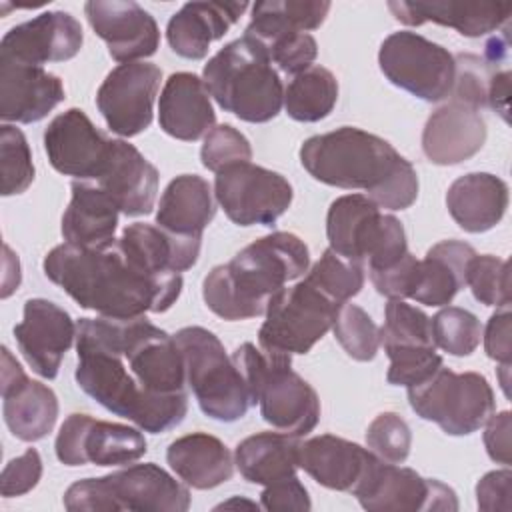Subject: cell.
<instances>
[{"label": "cell", "instance_id": "1", "mask_svg": "<svg viewBox=\"0 0 512 512\" xmlns=\"http://www.w3.org/2000/svg\"><path fill=\"white\" fill-rule=\"evenodd\" d=\"M76 382L108 412L160 434L188 412L182 352L146 316L80 318L76 322Z\"/></svg>", "mask_w": 512, "mask_h": 512}, {"label": "cell", "instance_id": "2", "mask_svg": "<svg viewBox=\"0 0 512 512\" xmlns=\"http://www.w3.org/2000/svg\"><path fill=\"white\" fill-rule=\"evenodd\" d=\"M42 268L80 308L106 318L166 312L182 292L180 274L146 272L122 252L118 240L100 248L64 242L46 254Z\"/></svg>", "mask_w": 512, "mask_h": 512}, {"label": "cell", "instance_id": "3", "mask_svg": "<svg viewBox=\"0 0 512 512\" xmlns=\"http://www.w3.org/2000/svg\"><path fill=\"white\" fill-rule=\"evenodd\" d=\"M300 162L314 180L364 190L380 208L404 210L418 198L414 166L390 142L354 126L310 136L300 146Z\"/></svg>", "mask_w": 512, "mask_h": 512}, {"label": "cell", "instance_id": "4", "mask_svg": "<svg viewBox=\"0 0 512 512\" xmlns=\"http://www.w3.org/2000/svg\"><path fill=\"white\" fill-rule=\"evenodd\" d=\"M310 252L292 232H272L244 246L230 262L214 266L202 282L206 306L224 320L266 314L286 282L308 272Z\"/></svg>", "mask_w": 512, "mask_h": 512}, {"label": "cell", "instance_id": "5", "mask_svg": "<svg viewBox=\"0 0 512 512\" xmlns=\"http://www.w3.org/2000/svg\"><path fill=\"white\" fill-rule=\"evenodd\" d=\"M202 82L222 110L244 122H270L284 106L280 74L266 48L246 34L228 42L204 64Z\"/></svg>", "mask_w": 512, "mask_h": 512}, {"label": "cell", "instance_id": "6", "mask_svg": "<svg viewBox=\"0 0 512 512\" xmlns=\"http://www.w3.org/2000/svg\"><path fill=\"white\" fill-rule=\"evenodd\" d=\"M232 360L244 376L250 402L260 406L264 422L296 438L316 428L320 420V398L290 368L292 356L266 354L252 342H244L232 352Z\"/></svg>", "mask_w": 512, "mask_h": 512}, {"label": "cell", "instance_id": "7", "mask_svg": "<svg viewBox=\"0 0 512 512\" xmlns=\"http://www.w3.org/2000/svg\"><path fill=\"white\" fill-rule=\"evenodd\" d=\"M70 512H186L190 492L154 462L74 482L64 494Z\"/></svg>", "mask_w": 512, "mask_h": 512}, {"label": "cell", "instance_id": "8", "mask_svg": "<svg viewBox=\"0 0 512 512\" xmlns=\"http://www.w3.org/2000/svg\"><path fill=\"white\" fill-rule=\"evenodd\" d=\"M326 236L330 250L368 266V272L388 268L408 252L402 222L380 212V206L366 194H346L330 204Z\"/></svg>", "mask_w": 512, "mask_h": 512}, {"label": "cell", "instance_id": "9", "mask_svg": "<svg viewBox=\"0 0 512 512\" xmlns=\"http://www.w3.org/2000/svg\"><path fill=\"white\" fill-rule=\"evenodd\" d=\"M174 340L184 358L186 384L200 410L218 422L244 418L252 406L250 392L218 336L202 326H186L174 334Z\"/></svg>", "mask_w": 512, "mask_h": 512}, {"label": "cell", "instance_id": "10", "mask_svg": "<svg viewBox=\"0 0 512 512\" xmlns=\"http://www.w3.org/2000/svg\"><path fill=\"white\" fill-rule=\"evenodd\" d=\"M408 402L422 420L438 424L450 436L480 430L496 408L492 386L482 374H458L444 366L426 382L408 388Z\"/></svg>", "mask_w": 512, "mask_h": 512}, {"label": "cell", "instance_id": "11", "mask_svg": "<svg viewBox=\"0 0 512 512\" xmlns=\"http://www.w3.org/2000/svg\"><path fill=\"white\" fill-rule=\"evenodd\" d=\"M332 298L306 278L272 296L258 344L266 354H306L332 328L336 310Z\"/></svg>", "mask_w": 512, "mask_h": 512}, {"label": "cell", "instance_id": "12", "mask_svg": "<svg viewBox=\"0 0 512 512\" xmlns=\"http://www.w3.org/2000/svg\"><path fill=\"white\" fill-rule=\"evenodd\" d=\"M378 64L386 80L424 102L450 96L456 60L448 48L410 30L392 32L378 50Z\"/></svg>", "mask_w": 512, "mask_h": 512}, {"label": "cell", "instance_id": "13", "mask_svg": "<svg viewBox=\"0 0 512 512\" xmlns=\"http://www.w3.org/2000/svg\"><path fill=\"white\" fill-rule=\"evenodd\" d=\"M214 196L238 226H274L292 204L290 182L264 166L238 162L216 172Z\"/></svg>", "mask_w": 512, "mask_h": 512}, {"label": "cell", "instance_id": "14", "mask_svg": "<svg viewBox=\"0 0 512 512\" xmlns=\"http://www.w3.org/2000/svg\"><path fill=\"white\" fill-rule=\"evenodd\" d=\"M54 450L66 466H122L140 460L148 448L144 434L132 426L70 414L58 430Z\"/></svg>", "mask_w": 512, "mask_h": 512}, {"label": "cell", "instance_id": "15", "mask_svg": "<svg viewBox=\"0 0 512 512\" xmlns=\"http://www.w3.org/2000/svg\"><path fill=\"white\" fill-rule=\"evenodd\" d=\"M160 78L162 70L152 62H126L108 72L96 92V106L114 134L130 138L152 124Z\"/></svg>", "mask_w": 512, "mask_h": 512}, {"label": "cell", "instance_id": "16", "mask_svg": "<svg viewBox=\"0 0 512 512\" xmlns=\"http://www.w3.org/2000/svg\"><path fill=\"white\" fill-rule=\"evenodd\" d=\"M356 498L368 512L458 510V498L450 486L382 458L356 492Z\"/></svg>", "mask_w": 512, "mask_h": 512}, {"label": "cell", "instance_id": "17", "mask_svg": "<svg viewBox=\"0 0 512 512\" xmlns=\"http://www.w3.org/2000/svg\"><path fill=\"white\" fill-rule=\"evenodd\" d=\"M112 140L80 108H68L58 114L44 130V150L52 168L84 182L100 178Z\"/></svg>", "mask_w": 512, "mask_h": 512}, {"label": "cell", "instance_id": "18", "mask_svg": "<svg viewBox=\"0 0 512 512\" xmlns=\"http://www.w3.org/2000/svg\"><path fill=\"white\" fill-rule=\"evenodd\" d=\"M0 392L4 422L14 438L36 442L52 432L58 418L54 390L38 380H30L6 346H2Z\"/></svg>", "mask_w": 512, "mask_h": 512}, {"label": "cell", "instance_id": "19", "mask_svg": "<svg viewBox=\"0 0 512 512\" xmlns=\"http://www.w3.org/2000/svg\"><path fill=\"white\" fill-rule=\"evenodd\" d=\"M14 336L32 372L54 380L64 354L76 342V322L58 304L30 298L24 304L22 322L14 326Z\"/></svg>", "mask_w": 512, "mask_h": 512}, {"label": "cell", "instance_id": "20", "mask_svg": "<svg viewBox=\"0 0 512 512\" xmlns=\"http://www.w3.org/2000/svg\"><path fill=\"white\" fill-rule=\"evenodd\" d=\"M86 18L100 36L108 54L120 62H140L160 46V30L154 16L132 0H90L84 4Z\"/></svg>", "mask_w": 512, "mask_h": 512}, {"label": "cell", "instance_id": "21", "mask_svg": "<svg viewBox=\"0 0 512 512\" xmlns=\"http://www.w3.org/2000/svg\"><path fill=\"white\" fill-rule=\"evenodd\" d=\"M84 42L80 22L62 10L42 12L36 18L10 28L0 42V58L28 66L66 62Z\"/></svg>", "mask_w": 512, "mask_h": 512}, {"label": "cell", "instance_id": "22", "mask_svg": "<svg viewBox=\"0 0 512 512\" xmlns=\"http://www.w3.org/2000/svg\"><path fill=\"white\" fill-rule=\"evenodd\" d=\"M378 460L370 448H362L334 434H320L298 444V468L310 474L320 486L354 496Z\"/></svg>", "mask_w": 512, "mask_h": 512}, {"label": "cell", "instance_id": "23", "mask_svg": "<svg viewBox=\"0 0 512 512\" xmlns=\"http://www.w3.org/2000/svg\"><path fill=\"white\" fill-rule=\"evenodd\" d=\"M62 80L42 66L0 58V118L4 124H32L64 100Z\"/></svg>", "mask_w": 512, "mask_h": 512}, {"label": "cell", "instance_id": "24", "mask_svg": "<svg viewBox=\"0 0 512 512\" xmlns=\"http://www.w3.org/2000/svg\"><path fill=\"white\" fill-rule=\"evenodd\" d=\"M486 134V122L480 110L452 100L426 120L422 150L432 164L454 166L478 154L486 142Z\"/></svg>", "mask_w": 512, "mask_h": 512}, {"label": "cell", "instance_id": "25", "mask_svg": "<svg viewBox=\"0 0 512 512\" xmlns=\"http://www.w3.org/2000/svg\"><path fill=\"white\" fill-rule=\"evenodd\" d=\"M126 216L150 214L158 192V170L142 152L120 138L112 140L108 162L94 182Z\"/></svg>", "mask_w": 512, "mask_h": 512}, {"label": "cell", "instance_id": "26", "mask_svg": "<svg viewBox=\"0 0 512 512\" xmlns=\"http://www.w3.org/2000/svg\"><path fill=\"white\" fill-rule=\"evenodd\" d=\"M388 10L396 20L408 26H422L434 22L450 26L462 36L480 38L490 32L506 28L512 4L510 2H388Z\"/></svg>", "mask_w": 512, "mask_h": 512}, {"label": "cell", "instance_id": "27", "mask_svg": "<svg viewBox=\"0 0 512 512\" xmlns=\"http://www.w3.org/2000/svg\"><path fill=\"white\" fill-rule=\"evenodd\" d=\"M160 128L184 142L206 136L216 122L210 92L202 78L192 72H174L168 76L158 100Z\"/></svg>", "mask_w": 512, "mask_h": 512}, {"label": "cell", "instance_id": "28", "mask_svg": "<svg viewBox=\"0 0 512 512\" xmlns=\"http://www.w3.org/2000/svg\"><path fill=\"white\" fill-rule=\"evenodd\" d=\"M248 2H186L166 26L170 48L188 60H202L214 40H220L244 14Z\"/></svg>", "mask_w": 512, "mask_h": 512}, {"label": "cell", "instance_id": "29", "mask_svg": "<svg viewBox=\"0 0 512 512\" xmlns=\"http://www.w3.org/2000/svg\"><path fill=\"white\" fill-rule=\"evenodd\" d=\"M202 238L176 236L158 224L134 222L118 238L122 252L152 274H180L192 268L200 254Z\"/></svg>", "mask_w": 512, "mask_h": 512}, {"label": "cell", "instance_id": "30", "mask_svg": "<svg viewBox=\"0 0 512 512\" xmlns=\"http://www.w3.org/2000/svg\"><path fill=\"white\" fill-rule=\"evenodd\" d=\"M446 206L462 230L480 234L492 230L504 218L508 186L490 172H470L450 184Z\"/></svg>", "mask_w": 512, "mask_h": 512}, {"label": "cell", "instance_id": "31", "mask_svg": "<svg viewBox=\"0 0 512 512\" xmlns=\"http://www.w3.org/2000/svg\"><path fill=\"white\" fill-rule=\"evenodd\" d=\"M72 198L62 216V236L66 244L80 248H100L114 242L120 210L114 200L96 184L74 180Z\"/></svg>", "mask_w": 512, "mask_h": 512}, {"label": "cell", "instance_id": "32", "mask_svg": "<svg viewBox=\"0 0 512 512\" xmlns=\"http://www.w3.org/2000/svg\"><path fill=\"white\" fill-rule=\"evenodd\" d=\"M166 462L176 476L196 490H210L234 474V458L226 444L206 432L176 438L166 450Z\"/></svg>", "mask_w": 512, "mask_h": 512}, {"label": "cell", "instance_id": "33", "mask_svg": "<svg viewBox=\"0 0 512 512\" xmlns=\"http://www.w3.org/2000/svg\"><path fill=\"white\" fill-rule=\"evenodd\" d=\"M216 216L214 192L198 174H182L170 180L160 196L156 224L176 236L202 238L204 228Z\"/></svg>", "mask_w": 512, "mask_h": 512}, {"label": "cell", "instance_id": "34", "mask_svg": "<svg viewBox=\"0 0 512 512\" xmlns=\"http://www.w3.org/2000/svg\"><path fill=\"white\" fill-rule=\"evenodd\" d=\"M476 250L460 240H442L434 244L424 260H418L412 300L426 306H448L466 286L468 262Z\"/></svg>", "mask_w": 512, "mask_h": 512}, {"label": "cell", "instance_id": "35", "mask_svg": "<svg viewBox=\"0 0 512 512\" xmlns=\"http://www.w3.org/2000/svg\"><path fill=\"white\" fill-rule=\"evenodd\" d=\"M298 440L284 432H258L244 438L234 452V464L252 484L270 486L296 476Z\"/></svg>", "mask_w": 512, "mask_h": 512}, {"label": "cell", "instance_id": "36", "mask_svg": "<svg viewBox=\"0 0 512 512\" xmlns=\"http://www.w3.org/2000/svg\"><path fill=\"white\" fill-rule=\"evenodd\" d=\"M330 12L326 0H266L252 6V16L246 26V36L258 40L262 46L274 40L316 30Z\"/></svg>", "mask_w": 512, "mask_h": 512}, {"label": "cell", "instance_id": "37", "mask_svg": "<svg viewBox=\"0 0 512 512\" xmlns=\"http://www.w3.org/2000/svg\"><path fill=\"white\" fill-rule=\"evenodd\" d=\"M338 102V80L324 66H310L284 88L286 114L296 122H318Z\"/></svg>", "mask_w": 512, "mask_h": 512}, {"label": "cell", "instance_id": "38", "mask_svg": "<svg viewBox=\"0 0 512 512\" xmlns=\"http://www.w3.org/2000/svg\"><path fill=\"white\" fill-rule=\"evenodd\" d=\"M306 280L336 304L348 302L356 296L366 280L364 266L338 256L334 250H324L320 260L308 270Z\"/></svg>", "mask_w": 512, "mask_h": 512}, {"label": "cell", "instance_id": "39", "mask_svg": "<svg viewBox=\"0 0 512 512\" xmlns=\"http://www.w3.org/2000/svg\"><path fill=\"white\" fill-rule=\"evenodd\" d=\"M332 330L350 358L368 362L378 354L380 328L360 306L350 302L340 304L332 322Z\"/></svg>", "mask_w": 512, "mask_h": 512}, {"label": "cell", "instance_id": "40", "mask_svg": "<svg viewBox=\"0 0 512 512\" xmlns=\"http://www.w3.org/2000/svg\"><path fill=\"white\" fill-rule=\"evenodd\" d=\"M380 346H428L436 348L430 318L404 300H390L384 308V326L380 328Z\"/></svg>", "mask_w": 512, "mask_h": 512}, {"label": "cell", "instance_id": "41", "mask_svg": "<svg viewBox=\"0 0 512 512\" xmlns=\"http://www.w3.org/2000/svg\"><path fill=\"white\" fill-rule=\"evenodd\" d=\"M430 324L434 344L452 356H470L480 344L482 324L470 310L446 306Z\"/></svg>", "mask_w": 512, "mask_h": 512}, {"label": "cell", "instance_id": "42", "mask_svg": "<svg viewBox=\"0 0 512 512\" xmlns=\"http://www.w3.org/2000/svg\"><path fill=\"white\" fill-rule=\"evenodd\" d=\"M0 168L2 196H14L28 190L34 180L32 152L24 132L12 124L0 128Z\"/></svg>", "mask_w": 512, "mask_h": 512}, {"label": "cell", "instance_id": "43", "mask_svg": "<svg viewBox=\"0 0 512 512\" xmlns=\"http://www.w3.org/2000/svg\"><path fill=\"white\" fill-rule=\"evenodd\" d=\"M466 286H470L472 296L486 306H510L508 262L492 254H476L466 268Z\"/></svg>", "mask_w": 512, "mask_h": 512}, {"label": "cell", "instance_id": "44", "mask_svg": "<svg viewBox=\"0 0 512 512\" xmlns=\"http://www.w3.org/2000/svg\"><path fill=\"white\" fill-rule=\"evenodd\" d=\"M384 352L390 358L386 380L394 386H418L426 382L440 366H444L436 348L428 346H392L384 348Z\"/></svg>", "mask_w": 512, "mask_h": 512}, {"label": "cell", "instance_id": "45", "mask_svg": "<svg viewBox=\"0 0 512 512\" xmlns=\"http://www.w3.org/2000/svg\"><path fill=\"white\" fill-rule=\"evenodd\" d=\"M456 60V74L452 86V100L468 104L476 110L488 106V90L500 62H490L474 54H460Z\"/></svg>", "mask_w": 512, "mask_h": 512}, {"label": "cell", "instance_id": "46", "mask_svg": "<svg viewBox=\"0 0 512 512\" xmlns=\"http://www.w3.org/2000/svg\"><path fill=\"white\" fill-rule=\"evenodd\" d=\"M368 448L382 460L402 464L412 448V432L396 412L378 414L366 430Z\"/></svg>", "mask_w": 512, "mask_h": 512}, {"label": "cell", "instance_id": "47", "mask_svg": "<svg viewBox=\"0 0 512 512\" xmlns=\"http://www.w3.org/2000/svg\"><path fill=\"white\" fill-rule=\"evenodd\" d=\"M200 160L204 168L216 174L226 166H232L238 162H250L252 146L240 130H236L230 124H220V126H214L204 136V142L200 148Z\"/></svg>", "mask_w": 512, "mask_h": 512}, {"label": "cell", "instance_id": "48", "mask_svg": "<svg viewBox=\"0 0 512 512\" xmlns=\"http://www.w3.org/2000/svg\"><path fill=\"white\" fill-rule=\"evenodd\" d=\"M264 48L272 64H276L284 74L292 76L308 70L318 56V44L308 32L282 36Z\"/></svg>", "mask_w": 512, "mask_h": 512}, {"label": "cell", "instance_id": "49", "mask_svg": "<svg viewBox=\"0 0 512 512\" xmlns=\"http://www.w3.org/2000/svg\"><path fill=\"white\" fill-rule=\"evenodd\" d=\"M370 280L378 294L390 300H404L412 296L416 274H418V260L410 252H406L398 262L388 268L368 272Z\"/></svg>", "mask_w": 512, "mask_h": 512}, {"label": "cell", "instance_id": "50", "mask_svg": "<svg viewBox=\"0 0 512 512\" xmlns=\"http://www.w3.org/2000/svg\"><path fill=\"white\" fill-rule=\"evenodd\" d=\"M42 478V458L36 448H28L18 458L10 460L0 478V494L14 498L30 492Z\"/></svg>", "mask_w": 512, "mask_h": 512}, {"label": "cell", "instance_id": "51", "mask_svg": "<svg viewBox=\"0 0 512 512\" xmlns=\"http://www.w3.org/2000/svg\"><path fill=\"white\" fill-rule=\"evenodd\" d=\"M260 506L270 512H308L312 508L308 490L298 476L284 478L270 486H264L260 494Z\"/></svg>", "mask_w": 512, "mask_h": 512}, {"label": "cell", "instance_id": "52", "mask_svg": "<svg viewBox=\"0 0 512 512\" xmlns=\"http://www.w3.org/2000/svg\"><path fill=\"white\" fill-rule=\"evenodd\" d=\"M510 482L512 472L508 468L484 474L476 484L478 508L486 512L510 510Z\"/></svg>", "mask_w": 512, "mask_h": 512}, {"label": "cell", "instance_id": "53", "mask_svg": "<svg viewBox=\"0 0 512 512\" xmlns=\"http://www.w3.org/2000/svg\"><path fill=\"white\" fill-rule=\"evenodd\" d=\"M484 350L488 358L510 366L512 344H510V306L496 310L484 330Z\"/></svg>", "mask_w": 512, "mask_h": 512}, {"label": "cell", "instance_id": "54", "mask_svg": "<svg viewBox=\"0 0 512 512\" xmlns=\"http://www.w3.org/2000/svg\"><path fill=\"white\" fill-rule=\"evenodd\" d=\"M510 412L504 410L500 414H492L486 420L484 430V446L488 456L498 464H510Z\"/></svg>", "mask_w": 512, "mask_h": 512}, {"label": "cell", "instance_id": "55", "mask_svg": "<svg viewBox=\"0 0 512 512\" xmlns=\"http://www.w3.org/2000/svg\"><path fill=\"white\" fill-rule=\"evenodd\" d=\"M232 506H246V508H262L260 504H256V502H250V500H244V498H232V500H228V502H222L220 506H216V510H220V508H232Z\"/></svg>", "mask_w": 512, "mask_h": 512}]
</instances>
